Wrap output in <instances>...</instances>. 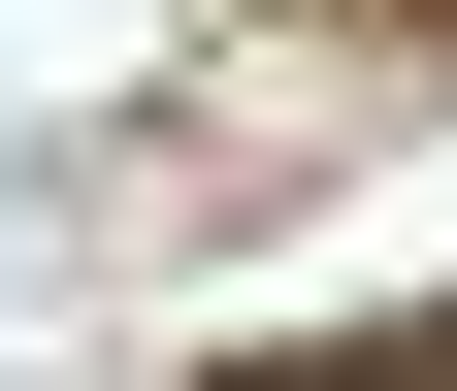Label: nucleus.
Returning <instances> with one entry per match:
<instances>
[{
    "instance_id": "f257e3e1",
    "label": "nucleus",
    "mask_w": 457,
    "mask_h": 391,
    "mask_svg": "<svg viewBox=\"0 0 457 391\" xmlns=\"http://www.w3.org/2000/svg\"><path fill=\"white\" fill-rule=\"evenodd\" d=\"M196 391H457V326H327V359H196Z\"/></svg>"
}]
</instances>
